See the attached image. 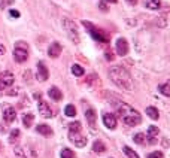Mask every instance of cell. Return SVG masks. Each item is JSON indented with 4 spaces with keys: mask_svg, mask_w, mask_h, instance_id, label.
Masks as SVG:
<instances>
[{
    "mask_svg": "<svg viewBox=\"0 0 170 158\" xmlns=\"http://www.w3.org/2000/svg\"><path fill=\"white\" fill-rule=\"evenodd\" d=\"M39 114H41L43 118H51V116H54L55 112L48 106V103L39 100Z\"/></svg>",
    "mask_w": 170,
    "mask_h": 158,
    "instance_id": "cell-10",
    "label": "cell"
},
{
    "mask_svg": "<svg viewBox=\"0 0 170 158\" xmlns=\"http://www.w3.org/2000/svg\"><path fill=\"white\" fill-rule=\"evenodd\" d=\"M116 110H118V115L121 116V119L126 122L127 125H130V127L139 125V124L142 122L140 114L136 109H133L130 104H127V103L120 102L118 104H116Z\"/></svg>",
    "mask_w": 170,
    "mask_h": 158,
    "instance_id": "cell-2",
    "label": "cell"
},
{
    "mask_svg": "<svg viewBox=\"0 0 170 158\" xmlns=\"http://www.w3.org/2000/svg\"><path fill=\"white\" fill-rule=\"evenodd\" d=\"M19 137V130H12V133H11V142H14V140H17Z\"/></svg>",
    "mask_w": 170,
    "mask_h": 158,
    "instance_id": "cell-30",
    "label": "cell"
},
{
    "mask_svg": "<svg viewBox=\"0 0 170 158\" xmlns=\"http://www.w3.org/2000/svg\"><path fill=\"white\" fill-rule=\"evenodd\" d=\"M60 54H61V45L58 43V42H54L49 46V49H48V55L51 58H57Z\"/></svg>",
    "mask_w": 170,
    "mask_h": 158,
    "instance_id": "cell-15",
    "label": "cell"
},
{
    "mask_svg": "<svg viewBox=\"0 0 170 158\" xmlns=\"http://www.w3.org/2000/svg\"><path fill=\"white\" fill-rule=\"evenodd\" d=\"M84 67L82 66H79V64H73L72 66V73H73L75 76H82L84 75Z\"/></svg>",
    "mask_w": 170,
    "mask_h": 158,
    "instance_id": "cell-23",
    "label": "cell"
},
{
    "mask_svg": "<svg viewBox=\"0 0 170 158\" xmlns=\"http://www.w3.org/2000/svg\"><path fill=\"white\" fill-rule=\"evenodd\" d=\"M127 52H128V43L124 37H120L116 40V54L124 57V55H127Z\"/></svg>",
    "mask_w": 170,
    "mask_h": 158,
    "instance_id": "cell-9",
    "label": "cell"
},
{
    "mask_svg": "<svg viewBox=\"0 0 170 158\" xmlns=\"http://www.w3.org/2000/svg\"><path fill=\"white\" fill-rule=\"evenodd\" d=\"M84 114H85V118H87V121L91 127H94V124H96V119H97V114H96V110L93 108H85L84 110Z\"/></svg>",
    "mask_w": 170,
    "mask_h": 158,
    "instance_id": "cell-13",
    "label": "cell"
},
{
    "mask_svg": "<svg viewBox=\"0 0 170 158\" xmlns=\"http://www.w3.org/2000/svg\"><path fill=\"white\" fill-rule=\"evenodd\" d=\"M3 118H5L6 122L15 121V118H17V110H15V108H12L11 104H5V106H3Z\"/></svg>",
    "mask_w": 170,
    "mask_h": 158,
    "instance_id": "cell-8",
    "label": "cell"
},
{
    "mask_svg": "<svg viewBox=\"0 0 170 158\" xmlns=\"http://www.w3.org/2000/svg\"><path fill=\"white\" fill-rule=\"evenodd\" d=\"M64 114H66L67 116H75L76 115V109L73 104H67L66 108H64Z\"/></svg>",
    "mask_w": 170,
    "mask_h": 158,
    "instance_id": "cell-24",
    "label": "cell"
},
{
    "mask_svg": "<svg viewBox=\"0 0 170 158\" xmlns=\"http://www.w3.org/2000/svg\"><path fill=\"white\" fill-rule=\"evenodd\" d=\"M63 27H64V30H66L67 36L70 37V40H73L76 43L79 42V33H78V29L73 24V21H70L69 18H63Z\"/></svg>",
    "mask_w": 170,
    "mask_h": 158,
    "instance_id": "cell-4",
    "label": "cell"
},
{
    "mask_svg": "<svg viewBox=\"0 0 170 158\" xmlns=\"http://www.w3.org/2000/svg\"><path fill=\"white\" fill-rule=\"evenodd\" d=\"M36 131L39 134L45 136V137H51L52 136V128L49 125H46V124H39V125L36 127Z\"/></svg>",
    "mask_w": 170,
    "mask_h": 158,
    "instance_id": "cell-16",
    "label": "cell"
},
{
    "mask_svg": "<svg viewBox=\"0 0 170 158\" xmlns=\"http://www.w3.org/2000/svg\"><path fill=\"white\" fill-rule=\"evenodd\" d=\"M109 78L115 85H118L120 88L127 90V91H133L134 88V82L133 78L128 72L121 67V66H114V67L109 69Z\"/></svg>",
    "mask_w": 170,
    "mask_h": 158,
    "instance_id": "cell-1",
    "label": "cell"
},
{
    "mask_svg": "<svg viewBox=\"0 0 170 158\" xmlns=\"http://www.w3.org/2000/svg\"><path fill=\"white\" fill-rule=\"evenodd\" d=\"M146 115L151 118V119H158V116H160V114H158V110H157L154 106H149V108H146Z\"/></svg>",
    "mask_w": 170,
    "mask_h": 158,
    "instance_id": "cell-19",
    "label": "cell"
},
{
    "mask_svg": "<svg viewBox=\"0 0 170 158\" xmlns=\"http://www.w3.org/2000/svg\"><path fill=\"white\" fill-rule=\"evenodd\" d=\"M82 24H84V27L90 31V36L93 37L94 40H99V42H109V37L106 36V33H103L102 30H99L97 27H94V25L91 24V23L82 21Z\"/></svg>",
    "mask_w": 170,
    "mask_h": 158,
    "instance_id": "cell-3",
    "label": "cell"
},
{
    "mask_svg": "<svg viewBox=\"0 0 170 158\" xmlns=\"http://www.w3.org/2000/svg\"><path fill=\"white\" fill-rule=\"evenodd\" d=\"M48 76H49V72L46 69V66H45L42 61L37 63V75H36V78L39 79V81H46Z\"/></svg>",
    "mask_w": 170,
    "mask_h": 158,
    "instance_id": "cell-12",
    "label": "cell"
},
{
    "mask_svg": "<svg viewBox=\"0 0 170 158\" xmlns=\"http://www.w3.org/2000/svg\"><path fill=\"white\" fill-rule=\"evenodd\" d=\"M5 52H6V48L3 46V45H0V55H3Z\"/></svg>",
    "mask_w": 170,
    "mask_h": 158,
    "instance_id": "cell-35",
    "label": "cell"
},
{
    "mask_svg": "<svg viewBox=\"0 0 170 158\" xmlns=\"http://www.w3.org/2000/svg\"><path fill=\"white\" fill-rule=\"evenodd\" d=\"M33 114H25L24 116H23V124H24V127H27V128H30L31 127V124H33Z\"/></svg>",
    "mask_w": 170,
    "mask_h": 158,
    "instance_id": "cell-21",
    "label": "cell"
},
{
    "mask_svg": "<svg viewBox=\"0 0 170 158\" xmlns=\"http://www.w3.org/2000/svg\"><path fill=\"white\" fill-rule=\"evenodd\" d=\"M103 124L106 125L109 130H114L116 127V118L114 114H109V112H106V114H103Z\"/></svg>",
    "mask_w": 170,
    "mask_h": 158,
    "instance_id": "cell-11",
    "label": "cell"
},
{
    "mask_svg": "<svg viewBox=\"0 0 170 158\" xmlns=\"http://www.w3.org/2000/svg\"><path fill=\"white\" fill-rule=\"evenodd\" d=\"M69 139L73 142L78 148H84L87 145V137L81 134V131H69Z\"/></svg>",
    "mask_w": 170,
    "mask_h": 158,
    "instance_id": "cell-7",
    "label": "cell"
},
{
    "mask_svg": "<svg viewBox=\"0 0 170 158\" xmlns=\"http://www.w3.org/2000/svg\"><path fill=\"white\" fill-rule=\"evenodd\" d=\"M158 128H157L155 125H151L148 128V131H146V134H145V137L148 139V142H149V145H155V136H158Z\"/></svg>",
    "mask_w": 170,
    "mask_h": 158,
    "instance_id": "cell-14",
    "label": "cell"
},
{
    "mask_svg": "<svg viewBox=\"0 0 170 158\" xmlns=\"http://www.w3.org/2000/svg\"><path fill=\"white\" fill-rule=\"evenodd\" d=\"M93 151L94 152H104V151H106V146H104V143L102 140H96L93 143Z\"/></svg>",
    "mask_w": 170,
    "mask_h": 158,
    "instance_id": "cell-20",
    "label": "cell"
},
{
    "mask_svg": "<svg viewBox=\"0 0 170 158\" xmlns=\"http://www.w3.org/2000/svg\"><path fill=\"white\" fill-rule=\"evenodd\" d=\"M48 94H49V97L52 98V100H55V102H60L61 98H63L61 91L58 90L57 87H51V88L48 90Z\"/></svg>",
    "mask_w": 170,
    "mask_h": 158,
    "instance_id": "cell-17",
    "label": "cell"
},
{
    "mask_svg": "<svg viewBox=\"0 0 170 158\" xmlns=\"http://www.w3.org/2000/svg\"><path fill=\"white\" fill-rule=\"evenodd\" d=\"M145 6H146L148 9L157 11L161 6V0H145Z\"/></svg>",
    "mask_w": 170,
    "mask_h": 158,
    "instance_id": "cell-18",
    "label": "cell"
},
{
    "mask_svg": "<svg viewBox=\"0 0 170 158\" xmlns=\"http://www.w3.org/2000/svg\"><path fill=\"white\" fill-rule=\"evenodd\" d=\"M104 2H109V3H116L118 0H104Z\"/></svg>",
    "mask_w": 170,
    "mask_h": 158,
    "instance_id": "cell-37",
    "label": "cell"
},
{
    "mask_svg": "<svg viewBox=\"0 0 170 158\" xmlns=\"http://www.w3.org/2000/svg\"><path fill=\"white\" fill-rule=\"evenodd\" d=\"M106 58H108V60L110 61V60L114 58V54H112V52H106Z\"/></svg>",
    "mask_w": 170,
    "mask_h": 158,
    "instance_id": "cell-33",
    "label": "cell"
},
{
    "mask_svg": "<svg viewBox=\"0 0 170 158\" xmlns=\"http://www.w3.org/2000/svg\"><path fill=\"white\" fill-rule=\"evenodd\" d=\"M124 154L127 155V158H139V155H137L134 151L131 148H128V146H124Z\"/></svg>",
    "mask_w": 170,
    "mask_h": 158,
    "instance_id": "cell-25",
    "label": "cell"
},
{
    "mask_svg": "<svg viewBox=\"0 0 170 158\" xmlns=\"http://www.w3.org/2000/svg\"><path fill=\"white\" fill-rule=\"evenodd\" d=\"M14 2L15 0H0V8L5 9V8H8V6H11Z\"/></svg>",
    "mask_w": 170,
    "mask_h": 158,
    "instance_id": "cell-28",
    "label": "cell"
},
{
    "mask_svg": "<svg viewBox=\"0 0 170 158\" xmlns=\"http://www.w3.org/2000/svg\"><path fill=\"white\" fill-rule=\"evenodd\" d=\"M61 158H75V152L72 149H63L61 151Z\"/></svg>",
    "mask_w": 170,
    "mask_h": 158,
    "instance_id": "cell-26",
    "label": "cell"
},
{
    "mask_svg": "<svg viewBox=\"0 0 170 158\" xmlns=\"http://www.w3.org/2000/svg\"><path fill=\"white\" fill-rule=\"evenodd\" d=\"M9 15H11L12 18H18V17H19V12H18L17 9H11V11H9Z\"/></svg>",
    "mask_w": 170,
    "mask_h": 158,
    "instance_id": "cell-32",
    "label": "cell"
},
{
    "mask_svg": "<svg viewBox=\"0 0 170 158\" xmlns=\"http://www.w3.org/2000/svg\"><path fill=\"white\" fill-rule=\"evenodd\" d=\"M33 96H35V98H36V100H41V98H42V94H41V93H35Z\"/></svg>",
    "mask_w": 170,
    "mask_h": 158,
    "instance_id": "cell-34",
    "label": "cell"
},
{
    "mask_svg": "<svg viewBox=\"0 0 170 158\" xmlns=\"http://www.w3.org/2000/svg\"><path fill=\"white\" fill-rule=\"evenodd\" d=\"M15 81V76L12 72H2L0 73V91H3V90H8L9 87H12V84H14Z\"/></svg>",
    "mask_w": 170,
    "mask_h": 158,
    "instance_id": "cell-6",
    "label": "cell"
},
{
    "mask_svg": "<svg viewBox=\"0 0 170 158\" xmlns=\"http://www.w3.org/2000/svg\"><path fill=\"white\" fill-rule=\"evenodd\" d=\"M145 139H146V137H145V134H143V133H137L134 136V142L139 143V145H142L143 142H145Z\"/></svg>",
    "mask_w": 170,
    "mask_h": 158,
    "instance_id": "cell-27",
    "label": "cell"
},
{
    "mask_svg": "<svg viewBox=\"0 0 170 158\" xmlns=\"http://www.w3.org/2000/svg\"><path fill=\"white\" fill-rule=\"evenodd\" d=\"M127 2H128L130 5H136V3H137V0H127Z\"/></svg>",
    "mask_w": 170,
    "mask_h": 158,
    "instance_id": "cell-36",
    "label": "cell"
},
{
    "mask_svg": "<svg viewBox=\"0 0 170 158\" xmlns=\"http://www.w3.org/2000/svg\"><path fill=\"white\" fill-rule=\"evenodd\" d=\"M29 57V46L23 42H18L17 46L14 48V58L18 63H24Z\"/></svg>",
    "mask_w": 170,
    "mask_h": 158,
    "instance_id": "cell-5",
    "label": "cell"
},
{
    "mask_svg": "<svg viewBox=\"0 0 170 158\" xmlns=\"http://www.w3.org/2000/svg\"><path fill=\"white\" fill-rule=\"evenodd\" d=\"M148 158H163V154H161V152H158V151H155V152L149 154V155H148Z\"/></svg>",
    "mask_w": 170,
    "mask_h": 158,
    "instance_id": "cell-31",
    "label": "cell"
},
{
    "mask_svg": "<svg viewBox=\"0 0 170 158\" xmlns=\"http://www.w3.org/2000/svg\"><path fill=\"white\" fill-rule=\"evenodd\" d=\"M15 155H17V158H29L21 148H17V149H15Z\"/></svg>",
    "mask_w": 170,
    "mask_h": 158,
    "instance_id": "cell-29",
    "label": "cell"
},
{
    "mask_svg": "<svg viewBox=\"0 0 170 158\" xmlns=\"http://www.w3.org/2000/svg\"><path fill=\"white\" fill-rule=\"evenodd\" d=\"M158 91H160V93H161L163 96L169 97V96H170V84H169V82H166V84L160 85V87H158Z\"/></svg>",
    "mask_w": 170,
    "mask_h": 158,
    "instance_id": "cell-22",
    "label": "cell"
}]
</instances>
